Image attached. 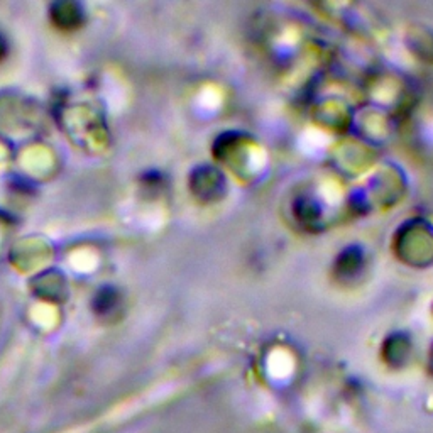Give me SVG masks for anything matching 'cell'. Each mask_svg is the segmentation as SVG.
<instances>
[{"mask_svg":"<svg viewBox=\"0 0 433 433\" xmlns=\"http://www.w3.org/2000/svg\"><path fill=\"white\" fill-rule=\"evenodd\" d=\"M7 41H5V38H3L2 34H0V61L3 60V58H5V54H7Z\"/></svg>","mask_w":433,"mask_h":433,"instance_id":"obj_3","label":"cell"},{"mask_svg":"<svg viewBox=\"0 0 433 433\" xmlns=\"http://www.w3.org/2000/svg\"><path fill=\"white\" fill-rule=\"evenodd\" d=\"M51 17L53 23L61 29H75L78 27L83 19V12L80 5L73 2H60L54 3L51 9Z\"/></svg>","mask_w":433,"mask_h":433,"instance_id":"obj_1","label":"cell"},{"mask_svg":"<svg viewBox=\"0 0 433 433\" xmlns=\"http://www.w3.org/2000/svg\"><path fill=\"white\" fill-rule=\"evenodd\" d=\"M115 298L117 296H115V291L112 288L102 290L95 298V308L98 310V313H105L110 310V308L115 305Z\"/></svg>","mask_w":433,"mask_h":433,"instance_id":"obj_2","label":"cell"}]
</instances>
